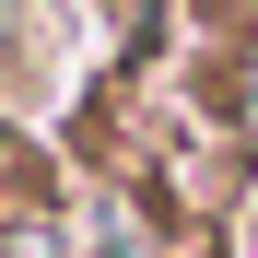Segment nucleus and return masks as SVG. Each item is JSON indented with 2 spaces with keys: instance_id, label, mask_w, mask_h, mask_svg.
<instances>
[{
  "instance_id": "f257e3e1",
  "label": "nucleus",
  "mask_w": 258,
  "mask_h": 258,
  "mask_svg": "<svg viewBox=\"0 0 258 258\" xmlns=\"http://www.w3.org/2000/svg\"><path fill=\"white\" fill-rule=\"evenodd\" d=\"M0 258H94L59 211H0Z\"/></svg>"
},
{
  "instance_id": "f03ea898",
  "label": "nucleus",
  "mask_w": 258,
  "mask_h": 258,
  "mask_svg": "<svg viewBox=\"0 0 258 258\" xmlns=\"http://www.w3.org/2000/svg\"><path fill=\"white\" fill-rule=\"evenodd\" d=\"M223 129H235V153L258 164V35L235 47V94H223Z\"/></svg>"
},
{
  "instance_id": "7ed1b4c3",
  "label": "nucleus",
  "mask_w": 258,
  "mask_h": 258,
  "mask_svg": "<svg viewBox=\"0 0 258 258\" xmlns=\"http://www.w3.org/2000/svg\"><path fill=\"white\" fill-rule=\"evenodd\" d=\"M235 246H246V258H258V188H246V223H235Z\"/></svg>"
}]
</instances>
